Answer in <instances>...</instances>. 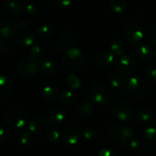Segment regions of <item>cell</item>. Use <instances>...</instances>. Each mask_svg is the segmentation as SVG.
<instances>
[{
    "mask_svg": "<svg viewBox=\"0 0 156 156\" xmlns=\"http://www.w3.org/2000/svg\"><path fill=\"white\" fill-rule=\"evenodd\" d=\"M85 62V57L82 50L77 47H69L62 56V66L69 72L80 69Z\"/></svg>",
    "mask_w": 156,
    "mask_h": 156,
    "instance_id": "6da1fadb",
    "label": "cell"
},
{
    "mask_svg": "<svg viewBox=\"0 0 156 156\" xmlns=\"http://www.w3.org/2000/svg\"><path fill=\"white\" fill-rule=\"evenodd\" d=\"M90 95L93 101L99 105H108L112 101L114 91L110 85L105 83H98L92 87Z\"/></svg>",
    "mask_w": 156,
    "mask_h": 156,
    "instance_id": "7a4b0ae2",
    "label": "cell"
},
{
    "mask_svg": "<svg viewBox=\"0 0 156 156\" xmlns=\"http://www.w3.org/2000/svg\"><path fill=\"white\" fill-rule=\"evenodd\" d=\"M111 110L114 116L121 121H129L133 116V110L126 101L117 98L111 102Z\"/></svg>",
    "mask_w": 156,
    "mask_h": 156,
    "instance_id": "3957f363",
    "label": "cell"
},
{
    "mask_svg": "<svg viewBox=\"0 0 156 156\" xmlns=\"http://www.w3.org/2000/svg\"><path fill=\"white\" fill-rule=\"evenodd\" d=\"M150 90V85L143 77H132L127 82V91L135 97H146Z\"/></svg>",
    "mask_w": 156,
    "mask_h": 156,
    "instance_id": "277c9868",
    "label": "cell"
},
{
    "mask_svg": "<svg viewBox=\"0 0 156 156\" xmlns=\"http://www.w3.org/2000/svg\"><path fill=\"white\" fill-rule=\"evenodd\" d=\"M110 135L120 142L122 145L133 137L134 131L130 126L120 123H115L112 125L110 129Z\"/></svg>",
    "mask_w": 156,
    "mask_h": 156,
    "instance_id": "5b68a950",
    "label": "cell"
},
{
    "mask_svg": "<svg viewBox=\"0 0 156 156\" xmlns=\"http://www.w3.org/2000/svg\"><path fill=\"white\" fill-rule=\"evenodd\" d=\"M5 119L8 123L16 129H23L27 122V117L25 113L19 109H10L5 114Z\"/></svg>",
    "mask_w": 156,
    "mask_h": 156,
    "instance_id": "8992f818",
    "label": "cell"
},
{
    "mask_svg": "<svg viewBox=\"0 0 156 156\" xmlns=\"http://www.w3.org/2000/svg\"><path fill=\"white\" fill-rule=\"evenodd\" d=\"M18 73L23 78H30L34 76L38 70V64L36 60L28 56L21 59L17 67Z\"/></svg>",
    "mask_w": 156,
    "mask_h": 156,
    "instance_id": "52a82bcc",
    "label": "cell"
},
{
    "mask_svg": "<svg viewBox=\"0 0 156 156\" xmlns=\"http://www.w3.org/2000/svg\"><path fill=\"white\" fill-rule=\"evenodd\" d=\"M77 35L73 30H66L59 36V39L55 43V49L58 52L66 51L77 42Z\"/></svg>",
    "mask_w": 156,
    "mask_h": 156,
    "instance_id": "ba28073f",
    "label": "cell"
},
{
    "mask_svg": "<svg viewBox=\"0 0 156 156\" xmlns=\"http://www.w3.org/2000/svg\"><path fill=\"white\" fill-rule=\"evenodd\" d=\"M17 31V24L13 18L5 17L0 23V36L4 40H11Z\"/></svg>",
    "mask_w": 156,
    "mask_h": 156,
    "instance_id": "9c48e42d",
    "label": "cell"
},
{
    "mask_svg": "<svg viewBox=\"0 0 156 156\" xmlns=\"http://www.w3.org/2000/svg\"><path fill=\"white\" fill-rule=\"evenodd\" d=\"M115 67L121 73L129 74L136 69V62L132 58L123 54L116 59Z\"/></svg>",
    "mask_w": 156,
    "mask_h": 156,
    "instance_id": "30bf717a",
    "label": "cell"
},
{
    "mask_svg": "<svg viewBox=\"0 0 156 156\" xmlns=\"http://www.w3.org/2000/svg\"><path fill=\"white\" fill-rule=\"evenodd\" d=\"M125 38L129 43L136 44L140 43L144 37V30L139 24H131L125 30Z\"/></svg>",
    "mask_w": 156,
    "mask_h": 156,
    "instance_id": "8fae6325",
    "label": "cell"
},
{
    "mask_svg": "<svg viewBox=\"0 0 156 156\" xmlns=\"http://www.w3.org/2000/svg\"><path fill=\"white\" fill-rule=\"evenodd\" d=\"M81 138V131L78 127L71 126L65 129L61 136V140L63 144L66 146H74Z\"/></svg>",
    "mask_w": 156,
    "mask_h": 156,
    "instance_id": "7c38bea8",
    "label": "cell"
},
{
    "mask_svg": "<svg viewBox=\"0 0 156 156\" xmlns=\"http://www.w3.org/2000/svg\"><path fill=\"white\" fill-rule=\"evenodd\" d=\"M66 118V112L60 108H53L50 110L47 115V120L51 125H58L62 123Z\"/></svg>",
    "mask_w": 156,
    "mask_h": 156,
    "instance_id": "4fadbf2b",
    "label": "cell"
},
{
    "mask_svg": "<svg viewBox=\"0 0 156 156\" xmlns=\"http://www.w3.org/2000/svg\"><path fill=\"white\" fill-rule=\"evenodd\" d=\"M13 89L12 81L6 76H0V98H7Z\"/></svg>",
    "mask_w": 156,
    "mask_h": 156,
    "instance_id": "5bb4252c",
    "label": "cell"
},
{
    "mask_svg": "<svg viewBox=\"0 0 156 156\" xmlns=\"http://www.w3.org/2000/svg\"><path fill=\"white\" fill-rule=\"evenodd\" d=\"M36 41V35L34 32L25 30L18 36V43L22 47H31Z\"/></svg>",
    "mask_w": 156,
    "mask_h": 156,
    "instance_id": "9a60e30c",
    "label": "cell"
},
{
    "mask_svg": "<svg viewBox=\"0 0 156 156\" xmlns=\"http://www.w3.org/2000/svg\"><path fill=\"white\" fill-rule=\"evenodd\" d=\"M143 136L147 141H156V120L147 122L143 128Z\"/></svg>",
    "mask_w": 156,
    "mask_h": 156,
    "instance_id": "2e32d148",
    "label": "cell"
},
{
    "mask_svg": "<svg viewBox=\"0 0 156 156\" xmlns=\"http://www.w3.org/2000/svg\"><path fill=\"white\" fill-rule=\"evenodd\" d=\"M114 56L111 51H103L99 53L95 58V63L99 67H107L114 61Z\"/></svg>",
    "mask_w": 156,
    "mask_h": 156,
    "instance_id": "e0dca14e",
    "label": "cell"
},
{
    "mask_svg": "<svg viewBox=\"0 0 156 156\" xmlns=\"http://www.w3.org/2000/svg\"><path fill=\"white\" fill-rule=\"evenodd\" d=\"M136 54L142 60L149 61L152 57V50L148 44H140L136 47Z\"/></svg>",
    "mask_w": 156,
    "mask_h": 156,
    "instance_id": "ac0fdd59",
    "label": "cell"
},
{
    "mask_svg": "<svg viewBox=\"0 0 156 156\" xmlns=\"http://www.w3.org/2000/svg\"><path fill=\"white\" fill-rule=\"evenodd\" d=\"M46 126V120L43 117H36L32 118L28 123V129L32 133H39Z\"/></svg>",
    "mask_w": 156,
    "mask_h": 156,
    "instance_id": "d6986e66",
    "label": "cell"
},
{
    "mask_svg": "<svg viewBox=\"0 0 156 156\" xmlns=\"http://www.w3.org/2000/svg\"><path fill=\"white\" fill-rule=\"evenodd\" d=\"M41 96L47 101H53L59 97V91L53 85H45L41 88Z\"/></svg>",
    "mask_w": 156,
    "mask_h": 156,
    "instance_id": "ffe728a7",
    "label": "cell"
},
{
    "mask_svg": "<svg viewBox=\"0 0 156 156\" xmlns=\"http://www.w3.org/2000/svg\"><path fill=\"white\" fill-rule=\"evenodd\" d=\"M5 9L12 15H20L23 13L24 8L22 4L18 0H9L5 4Z\"/></svg>",
    "mask_w": 156,
    "mask_h": 156,
    "instance_id": "44dd1931",
    "label": "cell"
},
{
    "mask_svg": "<svg viewBox=\"0 0 156 156\" xmlns=\"http://www.w3.org/2000/svg\"><path fill=\"white\" fill-rule=\"evenodd\" d=\"M93 112V106L89 101H85L79 105L77 108V114L81 118H85L91 115Z\"/></svg>",
    "mask_w": 156,
    "mask_h": 156,
    "instance_id": "7402d4cb",
    "label": "cell"
},
{
    "mask_svg": "<svg viewBox=\"0 0 156 156\" xmlns=\"http://www.w3.org/2000/svg\"><path fill=\"white\" fill-rule=\"evenodd\" d=\"M40 69L44 75L50 76L56 73V67L52 61L48 60V59H44L40 66Z\"/></svg>",
    "mask_w": 156,
    "mask_h": 156,
    "instance_id": "603a6c76",
    "label": "cell"
},
{
    "mask_svg": "<svg viewBox=\"0 0 156 156\" xmlns=\"http://www.w3.org/2000/svg\"><path fill=\"white\" fill-rule=\"evenodd\" d=\"M121 146L125 148H127L134 153H140L143 150V146L141 142L139 141L136 139H134L133 137L126 141V143H123Z\"/></svg>",
    "mask_w": 156,
    "mask_h": 156,
    "instance_id": "cb8c5ba5",
    "label": "cell"
},
{
    "mask_svg": "<svg viewBox=\"0 0 156 156\" xmlns=\"http://www.w3.org/2000/svg\"><path fill=\"white\" fill-rule=\"evenodd\" d=\"M136 117L140 121L147 123L152 120V111L146 107L139 108L136 111Z\"/></svg>",
    "mask_w": 156,
    "mask_h": 156,
    "instance_id": "d4e9b609",
    "label": "cell"
},
{
    "mask_svg": "<svg viewBox=\"0 0 156 156\" xmlns=\"http://www.w3.org/2000/svg\"><path fill=\"white\" fill-rule=\"evenodd\" d=\"M53 32H54V28L53 26L45 24L38 27L37 30V35L40 37L48 38L53 35Z\"/></svg>",
    "mask_w": 156,
    "mask_h": 156,
    "instance_id": "484cf974",
    "label": "cell"
},
{
    "mask_svg": "<svg viewBox=\"0 0 156 156\" xmlns=\"http://www.w3.org/2000/svg\"><path fill=\"white\" fill-rule=\"evenodd\" d=\"M110 83L114 88H122L126 85L127 80L121 75L113 74L110 78Z\"/></svg>",
    "mask_w": 156,
    "mask_h": 156,
    "instance_id": "4316f807",
    "label": "cell"
},
{
    "mask_svg": "<svg viewBox=\"0 0 156 156\" xmlns=\"http://www.w3.org/2000/svg\"><path fill=\"white\" fill-rule=\"evenodd\" d=\"M76 100V95L71 91H64L59 96V101L62 105H69Z\"/></svg>",
    "mask_w": 156,
    "mask_h": 156,
    "instance_id": "83f0119b",
    "label": "cell"
},
{
    "mask_svg": "<svg viewBox=\"0 0 156 156\" xmlns=\"http://www.w3.org/2000/svg\"><path fill=\"white\" fill-rule=\"evenodd\" d=\"M46 137L47 140L52 144H56L60 140V134L59 132L55 127H50L46 132Z\"/></svg>",
    "mask_w": 156,
    "mask_h": 156,
    "instance_id": "f1b7e54d",
    "label": "cell"
},
{
    "mask_svg": "<svg viewBox=\"0 0 156 156\" xmlns=\"http://www.w3.org/2000/svg\"><path fill=\"white\" fill-rule=\"evenodd\" d=\"M126 5V0H111V8L115 13H122L124 12Z\"/></svg>",
    "mask_w": 156,
    "mask_h": 156,
    "instance_id": "f546056e",
    "label": "cell"
},
{
    "mask_svg": "<svg viewBox=\"0 0 156 156\" xmlns=\"http://www.w3.org/2000/svg\"><path fill=\"white\" fill-rule=\"evenodd\" d=\"M29 53H30L29 56L37 61L41 59L44 56V50L41 46L38 45V44H34L30 47Z\"/></svg>",
    "mask_w": 156,
    "mask_h": 156,
    "instance_id": "4dcf8cb0",
    "label": "cell"
},
{
    "mask_svg": "<svg viewBox=\"0 0 156 156\" xmlns=\"http://www.w3.org/2000/svg\"><path fill=\"white\" fill-rule=\"evenodd\" d=\"M110 51L114 54V56H119L123 54L124 48H123V44L120 40H115L112 42L110 48Z\"/></svg>",
    "mask_w": 156,
    "mask_h": 156,
    "instance_id": "1f68e13d",
    "label": "cell"
},
{
    "mask_svg": "<svg viewBox=\"0 0 156 156\" xmlns=\"http://www.w3.org/2000/svg\"><path fill=\"white\" fill-rule=\"evenodd\" d=\"M67 85L73 89H78L82 85V82L80 79L74 74H71L68 76L66 79Z\"/></svg>",
    "mask_w": 156,
    "mask_h": 156,
    "instance_id": "d6a6232c",
    "label": "cell"
},
{
    "mask_svg": "<svg viewBox=\"0 0 156 156\" xmlns=\"http://www.w3.org/2000/svg\"><path fill=\"white\" fill-rule=\"evenodd\" d=\"M84 139L87 141H93L98 138V132L93 128H86L82 133Z\"/></svg>",
    "mask_w": 156,
    "mask_h": 156,
    "instance_id": "836d02e7",
    "label": "cell"
},
{
    "mask_svg": "<svg viewBox=\"0 0 156 156\" xmlns=\"http://www.w3.org/2000/svg\"><path fill=\"white\" fill-rule=\"evenodd\" d=\"M33 141V136L30 132H24L20 135L19 142L21 146H27Z\"/></svg>",
    "mask_w": 156,
    "mask_h": 156,
    "instance_id": "e575fe53",
    "label": "cell"
},
{
    "mask_svg": "<svg viewBox=\"0 0 156 156\" xmlns=\"http://www.w3.org/2000/svg\"><path fill=\"white\" fill-rule=\"evenodd\" d=\"M146 76L148 80L156 83V64L147 67L146 70Z\"/></svg>",
    "mask_w": 156,
    "mask_h": 156,
    "instance_id": "d590c367",
    "label": "cell"
},
{
    "mask_svg": "<svg viewBox=\"0 0 156 156\" xmlns=\"http://www.w3.org/2000/svg\"><path fill=\"white\" fill-rule=\"evenodd\" d=\"M10 137V131L6 127L0 126V142L7 140Z\"/></svg>",
    "mask_w": 156,
    "mask_h": 156,
    "instance_id": "8d00e7d4",
    "label": "cell"
},
{
    "mask_svg": "<svg viewBox=\"0 0 156 156\" xmlns=\"http://www.w3.org/2000/svg\"><path fill=\"white\" fill-rule=\"evenodd\" d=\"M25 12L30 15H34L38 12V9L34 4H27L25 6Z\"/></svg>",
    "mask_w": 156,
    "mask_h": 156,
    "instance_id": "74e56055",
    "label": "cell"
},
{
    "mask_svg": "<svg viewBox=\"0 0 156 156\" xmlns=\"http://www.w3.org/2000/svg\"><path fill=\"white\" fill-rule=\"evenodd\" d=\"M98 156H118L115 151L110 149H102L98 154Z\"/></svg>",
    "mask_w": 156,
    "mask_h": 156,
    "instance_id": "f35d334b",
    "label": "cell"
},
{
    "mask_svg": "<svg viewBox=\"0 0 156 156\" xmlns=\"http://www.w3.org/2000/svg\"><path fill=\"white\" fill-rule=\"evenodd\" d=\"M149 41L156 47V24L152 26L149 32Z\"/></svg>",
    "mask_w": 156,
    "mask_h": 156,
    "instance_id": "ab89813d",
    "label": "cell"
},
{
    "mask_svg": "<svg viewBox=\"0 0 156 156\" xmlns=\"http://www.w3.org/2000/svg\"><path fill=\"white\" fill-rule=\"evenodd\" d=\"M56 3L61 8H67L71 5L72 0H56Z\"/></svg>",
    "mask_w": 156,
    "mask_h": 156,
    "instance_id": "60d3db41",
    "label": "cell"
},
{
    "mask_svg": "<svg viewBox=\"0 0 156 156\" xmlns=\"http://www.w3.org/2000/svg\"><path fill=\"white\" fill-rule=\"evenodd\" d=\"M0 53H3V54H6L9 53V47H8L7 44L1 41H0Z\"/></svg>",
    "mask_w": 156,
    "mask_h": 156,
    "instance_id": "b9f144b4",
    "label": "cell"
},
{
    "mask_svg": "<svg viewBox=\"0 0 156 156\" xmlns=\"http://www.w3.org/2000/svg\"><path fill=\"white\" fill-rule=\"evenodd\" d=\"M30 24L28 21H21V22L18 24V27L21 29H27L30 27Z\"/></svg>",
    "mask_w": 156,
    "mask_h": 156,
    "instance_id": "7bdbcfd3",
    "label": "cell"
},
{
    "mask_svg": "<svg viewBox=\"0 0 156 156\" xmlns=\"http://www.w3.org/2000/svg\"><path fill=\"white\" fill-rule=\"evenodd\" d=\"M155 61H156V52H155Z\"/></svg>",
    "mask_w": 156,
    "mask_h": 156,
    "instance_id": "ee69618b",
    "label": "cell"
},
{
    "mask_svg": "<svg viewBox=\"0 0 156 156\" xmlns=\"http://www.w3.org/2000/svg\"><path fill=\"white\" fill-rule=\"evenodd\" d=\"M89 156H98V155H89Z\"/></svg>",
    "mask_w": 156,
    "mask_h": 156,
    "instance_id": "f6af8a7d",
    "label": "cell"
}]
</instances>
